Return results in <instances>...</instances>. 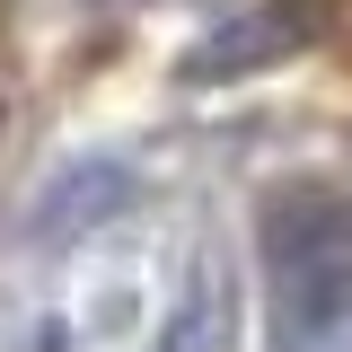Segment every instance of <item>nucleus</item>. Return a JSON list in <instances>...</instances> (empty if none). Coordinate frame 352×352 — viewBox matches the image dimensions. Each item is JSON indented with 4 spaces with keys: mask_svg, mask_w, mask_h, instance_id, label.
I'll return each mask as SVG.
<instances>
[{
    "mask_svg": "<svg viewBox=\"0 0 352 352\" xmlns=\"http://www.w3.org/2000/svg\"><path fill=\"white\" fill-rule=\"evenodd\" d=\"M264 247V300H273V344L326 352L352 317V194L326 176L273 185L256 212Z\"/></svg>",
    "mask_w": 352,
    "mask_h": 352,
    "instance_id": "1",
    "label": "nucleus"
},
{
    "mask_svg": "<svg viewBox=\"0 0 352 352\" xmlns=\"http://www.w3.org/2000/svg\"><path fill=\"white\" fill-rule=\"evenodd\" d=\"M124 203H132V168H115V159H80V168H62L53 185H44L36 238L62 247V238H80V229H97V220H115Z\"/></svg>",
    "mask_w": 352,
    "mask_h": 352,
    "instance_id": "2",
    "label": "nucleus"
},
{
    "mask_svg": "<svg viewBox=\"0 0 352 352\" xmlns=\"http://www.w3.org/2000/svg\"><path fill=\"white\" fill-rule=\"evenodd\" d=\"M238 335V291H229V264L194 256V273L176 282V308L159 317V352H229Z\"/></svg>",
    "mask_w": 352,
    "mask_h": 352,
    "instance_id": "3",
    "label": "nucleus"
}]
</instances>
